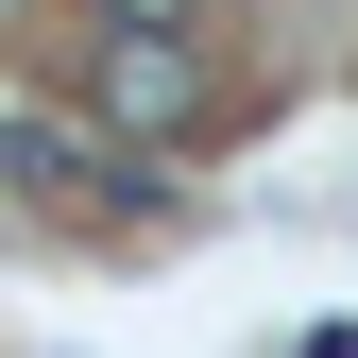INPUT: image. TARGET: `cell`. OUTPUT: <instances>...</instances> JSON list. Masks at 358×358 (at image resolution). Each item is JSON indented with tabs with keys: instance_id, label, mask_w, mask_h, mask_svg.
Returning <instances> with one entry per match:
<instances>
[{
	"instance_id": "obj_3",
	"label": "cell",
	"mask_w": 358,
	"mask_h": 358,
	"mask_svg": "<svg viewBox=\"0 0 358 358\" xmlns=\"http://www.w3.org/2000/svg\"><path fill=\"white\" fill-rule=\"evenodd\" d=\"M103 17H120V34H188L205 0H103Z\"/></svg>"
},
{
	"instance_id": "obj_2",
	"label": "cell",
	"mask_w": 358,
	"mask_h": 358,
	"mask_svg": "<svg viewBox=\"0 0 358 358\" xmlns=\"http://www.w3.org/2000/svg\"><path fill=\"white\" fill-rule=\"evenodd\" d=\"M0 188H17V205H69V222L154 205V188H120V154H103V137H69V120H0Z\"/></svg>"
},
{
	"instance_id": "obj_1",
	"label": "cell",
	"mask_w": 358,
	"mask_h": 358,
	"mask_svg": "<svg viewBox=\"0 0 358 358\" xmlns=\"http://www.w3.org/2000/svg\"><path fill=\"white\" fill-rule=\"evenodd\" d=\"M205 103H222V85H205V52H188V34H103V137H120V154L205 137Z\"/></svg>"
}]
</instances>
